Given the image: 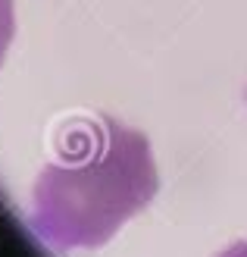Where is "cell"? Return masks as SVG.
I'll list each match as a JSON object with an SVG mask.
<instances>
[{
	"mask_svg": "<svg viewBox=\"0 0 247 257\" xmlns=\"http://www.w3.org/2000/svg\"><path fill=\"white\" fill-rule=\"evenodd\" d=\"M57 160L35 179L29 223L54 251L100 248L150 207L160 173L150 138L113 116H75L57 128Z\"/></svg>",
	"mask_w": 247,
	"mask_h": 257,
	"instance_id": "obj_1",
	"label": "cell"
},
{
	"mask_svg": "<svg viewBox=\"0 0 247 257\" xmlns=\"http://www.w3.org/2000/svg\"><path fill=\"white\" fill-rule=\"evenodd\" d=\"M13 35H16V7L13 0H0V66L13 44Z\"/></svg>",
	"mask_w": 247,
	"mask_h": 257,
	"instance_id": "obj_2",
	"label": "cell"
},
{
	"mask_svg": "<svg viewBox=\"0 0 247 257\" xmlns=\"http://www.w3.org/2000/svg\"><path fill=\"white\" fill-rule=\"evenodd\" d=\"M219 257H247V241H238V245H231V248H225Z\"/></svg>",
	"mask_w": 247,
	"mask_h": 257,
	"instance_id": "obj_3",
	"label": "cell"
}]
</instances>
